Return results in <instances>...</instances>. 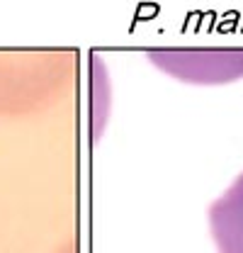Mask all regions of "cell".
<instances>
[{"mask_svg":"<svg viewBox=\"0 0 243 253\" xmlns=\"http://www.w3.org/2000/svg\"><path fill=\"white\" fill-rule=\"evenodd\" d=\"M168 73L195 83H221L243 76V51H165L151 54Z\"/></svg>","mask_w":243,"mask_h":253,"instance_id":"obj_1","label":"cell"},{"mask_svg":"<svg viewBox=\"0 0 243 253\" xmlns=\"http://www.w3.org/2000/svg\"><path fill=\"white\" fill-rule=\"evenodd\" d=\"M209 229L219 253H243V173L212 202Z\"/></svg>","mask_w":243,"mask_h":253,"instance_id":"obj_2","label":"cell"}]
</instances>
